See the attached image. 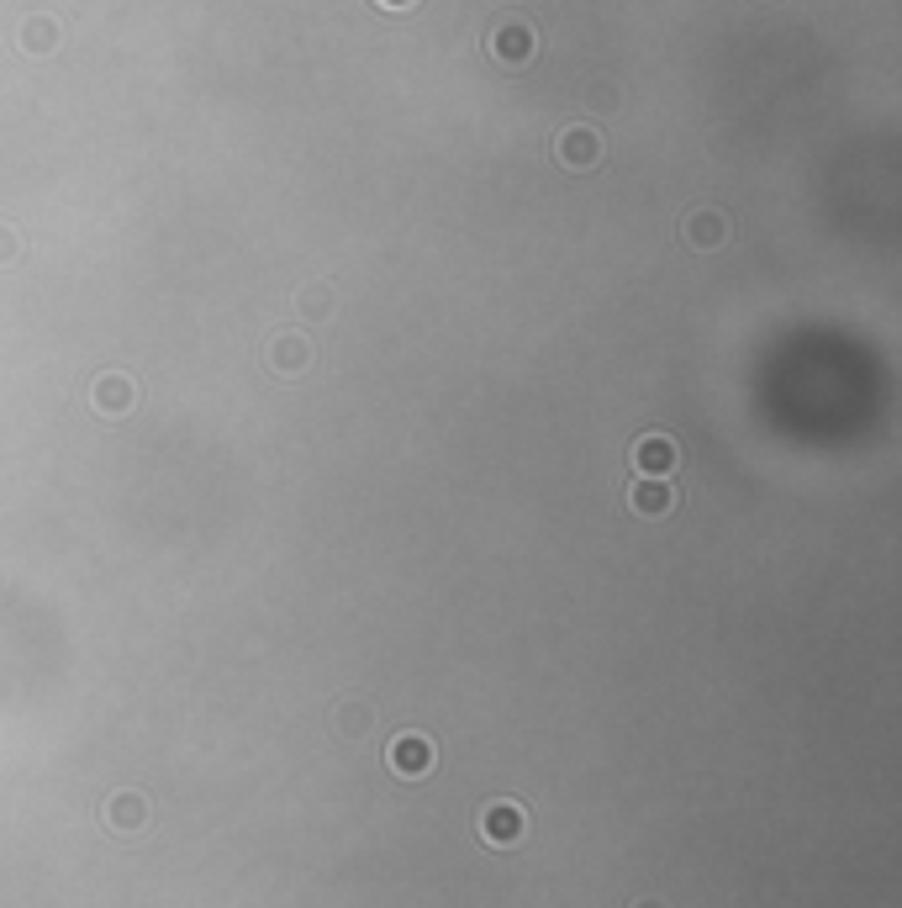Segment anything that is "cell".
Masks as SVG:
<instances>
[{
	"instance_id": "cell-1",
	"label": "cell",
	"mask_w": 902,
	"mask_h": 908,
	"mask_svg": "<svg viewBox=\"0 0 902 908\" xmlns=\"http://www.w3.org/2000/svg\"><path fill=\"white\" fill-rule=\"evenodd\" d=\"M385 761H391L396 777H422V771L433 767V745H428L422 734H401V740H391Z\"/></svg>"
},
{
	"instance_id": "cell-2",
	"label": "cell",
	"mask_w": 902,
	"mask_h": 908,
	"mask_svg": "<svg viewBox=\"0 0 902 908\" xmlns=\"http://www.w3.org/2000/svg\"><path fill=\"white\" fill-rule=\"evenodd\" d=\"M522 829H528V819H522V808H512V803H491L481 813V834L491 846H518Z\"/></svg>"
},
{
	"instance_id": "cell-3",
	"label": "cell",
	"mask_w": 902,
	"mask_h": 908,
	"mask_svg": "<svg viewBox=\"0 0 902 908\" xmlns=\"http://www.w3.org/2000/svg\"><path fill=\"white\" fill-rule=\"evenodd\" d=\"M100 819L117 829V834H133V829L148 824V798H138V792H117V798H106Z\"/></svg>"
},
{
	"instance_id": "cell-4",
	"label": "cell",
	"mask_w": 902,
	"mask_h": 908,
	"mask_svg": "<svg viewBox=\"0 0 902 908\" xmlns=\"http://www.w3.org/2000/svg\"><path fill=\"white\" fill-rule=\"evenodd\" d=\"M670 465H676V445H670V439H644L639 445V470L644 476H665Z\"/></svg>"
},
{
	"instance_id": "cell-5",
	"label": "cell",
	"mask_w": 902,
	"mask_h": 908,
	"mask_svg": "<svg viewBox=\"0 0 902 908\" xmlns=\"http://www.w3.org/2000/svg\"><path fill=\"white\" fill-rule=\"evenodd\" d=\"M634 507H639V512H655V518H660L665 507H670V491H665V486H649V481H644L639 491H634Z\"/></svg>"
},
{
	"instance_id": "cell-6",
	"label": "cell",
	"mask_w": 902,
	"mask_h": 908,
	"mask_svg": "<svg viewBox=\"0 0 902 908\" xmlns=\"http://www.w3.org/2000/svg\"><path fill=\"white\" fill-rule=\"evenodd\" d=\"M339 724L360 734V729H370V707H343V713H339Z\"/></svg>"
},
{
	"instance_id": "cell-7",
	"label": "cell",
	"mask_w": 902,
	"mask_h": 908,
	"mask_svg": "<svg viewBox=\"0 0 902 908\" xmlns=\"http://www.w3.org/2000/svg\"><path fill=\"white\" fill-rule=\"evenodd\" d=\"M634 908H665V904H634Z\"/></svg>"
}]
</instances>
